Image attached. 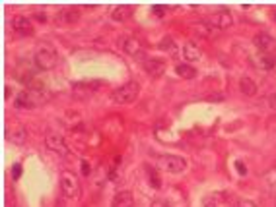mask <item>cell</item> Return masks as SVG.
<instances>
[{
    "mask_svg": "<svg viewBox=\"0 0 276 207\" xmlns=\"http://www.w3.org/2000/svg\"><path fill=\"white\" fill-rule=\"evenodd\" d=\"M33 62H35V66L39 70L47 72V70H53L54 66H57V62H59V54H57L53 45L43 43V45H39V47H37L35 54H33Z\"/></svg>",
    "mask_w": 276,
    "mask_h": 207,
    "instance_id": "1",
    "label": "cell"
},
{
    "mask_svg": "<svg viewBox=\"0 0 276 207\" xmlns=\"http://www.w3.org/2000/svg\"><path fill=\"white\" fill-rule=\"evenodd\" d=\"M138 93H140V86L136 81H126L111 93V101L115 105H131L136 101Z\"/></svg>",
    "mask_w": 276,
    "mask_h": 207,
    "instance_id": "2",
    "label": "cell"
},
{
    "mask_svg": "<svg viewBox=\"0 0 276 207\" xmlns=\"http://www.w3.org/2000/svg\"><path fill=\"white\" fill-rule=\"evenodd\" d=\"M61 190H63L64 198L68 199H76L80 196V180L78 176L70 171H64L63 176H61Z\"/></svg>",
    "mask_w": 276,
    "mask_h": 207,
    "instance_id": "3",
    "label": "cell"
},
{
    "mask_svg": "<svg viewBox=\"0 0 276 207\" xmlns=\"http://www.w3.org/2000/svg\"><path fill=\"white\" fill-rule=\"evenodd\" d=\"M158 167L160 169H163L165 173H173V174H177V173H183L185 169H187V161L183 159V157H179V155H160L158 157Z\"/></svg>",
    "mask_w": 276,
    "mask_h": 207,
    "instance_id": "4",
    "label": "cell"
},
{
    "mask_svg": "<svg viewBox=\"0 0 276 207\" xmlns=\"http://www.w3.org/2000/svg\"><path fill=\"white\" fill-rule=\"evenodd\" d=\"M99 86H101V81H98V79H94V81H76V84H72V97L78 99V101H86L98 91Z\"/></svg>",
    "mask_w": 276,
    "mask_h": 207,
    "instance_id": "5",
    "label": "cell"
},
{
    "mask_svg": "<svg viewBox=\"0 0 276 207\" xmlns=\"http://www.w3.org/2000/svg\"><path fill=\"white\" fill-rule=\"evenodd\" d=\"M45 146L49 147L53 153H59V155H68V147H66V141L64 138L59 134V132H47L45 136Z\"/></svg>",
    "mask_w": 276,
    "mask_h": 207,
    "instance_id": "6",
    "label": "cell"
},
{
    "mask_svg": "<svg viewBox=\"0 0 276 207\" xmlns=\"http://www.w3.org/2000/svg\"><path fill=\"white\" fill-rule=\"evenodd\" d=\"M119 45H121L123 52H126L128 56H140V54L144 52L142 41H140L138 37H134V35H125Z\"/></svg>",
    "mask_w": 276,
    "mask_h": 207,
    "instance_id": "7",
    "label": "cell"
},
{
    "mask_svg": "<svg viewBox=\"0 0 276 207\" xmlns=\"http://www.w3.org/2000/svg\"><path fill=\"white\" fill-rule=\"evenodd\" d=\"M253 43L257 47L261 54H276V39L268 33H257Z\"/></svg>",
    "mask_w": 276,
    "mask_h": 207,
    "instance_id": "8",
    "label": "cell"
},
{
    "mask_svg": "<svg viewBox=\"0 0 276 207\" xmlns=\"http://www.w3.org/2000/svg\"><path fill=\"white\" fill-rule=\"evenodd\" d=\"M206 24L216 27V29H228V27H232V24H233V16L228 10H220V12H214L212 16H208Z\"/></svg>",
    "mask_w": 276,
    "mask_h": 207,
    "instance_id": "9",
    "label": "cell"
},
{
    "mask_svg": "<svg viewBox=\"0 0 276 207\" xmlns=\"http://www.w3.org/2000/svg\"><path fill=\"white\" fill-rule=\"evenodd\" d=\"M41 93L39 91H31V89H26V91H22L18 93V99H16V107L18 109H33L37 105L41 103Z\"/></svg>",
    "mask_w": 276,
    "mask_h": 207,
    "instance_id": "10",
    "label": "cell"
},
{
    "mask_svg": "<svg viewBox=\"0 0 276 207\" xmlns=\"http://www.w3.org/2000/svg\"><path fill=\"white\" fill-rule=\"evenodd\" d=\"M144 70H146V74L150 78H160L161 74L165 72V60H161V58H148V60H144Z\"/></svg>",
    "mask_w": 276,
    "mask_h": 207,
    "instance_id": "11",
    "label": "cell"
},
{
    "mask_svg": "<svg viewBox=\"0 0 276 207\" xmlns=\"http://www.w3.org/2000/svg\"><path fill=\"white\" fill-rule=\"evenodd\" d=\"M12 27H14V31L18 35H33V26H31V19L26 16H16L12 19Z\"/></svg>",
    "mask_w": 276,
    "mask_h": 207,
    "instance_id": "12",
    "label": "cell"
},
{
    "mask_svg": "<svg viewBox=\"0 0 276 207\" xmlns=\"http://www.w3.org/2000/svg\"><path fill=\"white\" fill-rule=\"evenodd\" d=\"M133 14H134L133 6H131V4H123V6H117V8L111 12V19L117 22V24H125V22H128V19L133 17Z\"/></svg>",
    "mask_w": 276,
    "mask_h": 207,
    "instance_id": "13",
    "label": "cell"
},
{
    "mask_svg": "<svg viewBox=\"0 0 276 207\" xmlns=\"http://www.w3.org/2000/svg\"><path fill=\"white\" fill-rule=\"evenodd\" d=\"M57 19H59V22H63V24H76V22L80 19V10L72 8V6L63 8L59 14H57Z\"/></svg>",
    "mask_w": 276,
    "mask_h": 207,
    "instance_id": "14",
    "label": "cell"
},
{
    "mask_svg": "<svg viewBox=\"0 0 276 207\" xmlns=\"http://www.w3.org/2000/svg\"><path fill=\"white\" fill-rule=\"evenodd\" d=\"M111 207H134V198L133 194L128 190L117 192L113 201H111Z\"/></svg>",
    "mask_w": 276,
    "mask_h": 207,
    "instance_id": "15",
    "label": "cell"
},
{
    "mask_svg": "<svg viewBox=\"0 0 276 207\" xmlns=\"http://www.w3.org/2000/svg\"><path fill=\"white\" fill-rule=\"evenodd\" d=\"M183 56H185L189 62H196V60H200L203 52H200V49H198L195 43H191V41H189V43L183 45Z\"/></svg>",
    "mask_w": 276,
    "mask_h": 207,
    "instance_id": "16",
    "label": "cell"
},
{
    "mask_svg": "<svg viewBox=\"0 0 276 207\" xmlns=\"http://www.w3.org/2000/svg\"><path fill=\"white\" fill-rule=\"evenodd\" d=\"M240 89L245 97H253L257 93V84L251 78H247V76H243V78L240 79Z\"/></svg>",
    "mask_w": 276,
    "mask_h": 207,
    "instance_id": "17",
    "label": "cell"
},
{
    "mask_svg": "<svg viewBox=\"0 0 276 207\" xmlns=\"http://www.w3.org/2000/svg\"><path fill=\"white\" fill-rule=\"evenodd\" d=\"M263 180H265V186H267L268 194L276 196V167L268 169L267 173H265V176H263Z\"/></svg>",
    "mask_w": 276,
    "mask_h": 207,
    "instance_id": "18",
    "label": "cell"
},
{
    "mask_svg": "<svg viewBox=\"0 0 276 207\" xmlns=\"http://www.w3.org/2000/svg\"><path fill=\"white\" fill-rule=\"evenodd\" d=\"M6 138L12 139V143H16V146H24L27 139V130L24 128V126H18V128L14 130L12 134H8Z\"/></svg>",
    "mask_w": 276,
    "mask_h": 207,
    "instance_id": "19",
    "label": "cell"
},
{
    "mask_svg": "<svg viewBox=\"0 0 276 207\" xmlns=\"http://www.w3.org/2000/svg\"><path fill=\"white\" fill-rule=\"evenodd\" d=\"M175 72H177L179 78L183 79H193L196 76V70L191 66V64H177L175 66Z\"/></svg>",
    "mask_w": 276,
    "mask_h": 207,
    "instance_id": "20",
    "label": "cell"
},
{
    "mask_svg": "<svg viewBox=\"0 0 276 207\" xmlns=\"http://www.w3.org/2000/svg\"><path fill=\"white\" fill-rule=\"evenodd\" d=\"M160 49L161 51H170V54L173 56V58L179 54V49L175 47V43H173V39H171V37H163V39H161Z\"/></svg>",
    "mask_w": 276,
    "mask_h": 207,
    "instance_id": "21",
    "label": "cell"
},
{
    "mask_svg": "<svg viewBox=\"0 0 276 207\" xmlns=\"http://www.w3.org/2000/svg\"><path fill=\"white\" fill-rule=\"evenodd\" d=\"M276 66V54H261V68L272 70Z\"/></svg>",
    "mask_w": 276,
    "mask_h": 207,
    "instance_id": "22",
    "label": "cell"
},
{
    "mask_svg": "<svg viewBox=\"0 0 276 207\" xmlns=\"http://www.w3.org/2000/svg\"><path fill=\"white\" fill-rule=\"evenodd\" d=\"M146 171H148V180H150L152 186H154L156 190H158V188H161V180H160V176H158V173H156L154 169H150V167H148Z\"/></svg>",
    "mask_w": 276,
    "mask_h": 207,
    "instance_id": "23",
    "label": "cell"
},
{
    "mask_svg": "<svg viewBox=\"0 0 276 207\" xmlns=\"http://www.w3.org/2000/svg\"><path fill=\"white\" fill-rule=\"evenodd\" d=\"M20 176H22V164L16 163L14 167H12V178H14V180H18Z\"/></svg>",
    "mask_w": 276,
    "mask_h": 207,
    "instance_id": "24",
    "label": "cell"
},
{
    "mask_svg": "<svg viewBox=\"0 0 276 207\" xmlns=\"http://www.w3.org/2000/svg\"><path fill=\"white\" fill-rule=\"evenodd\" d=\"M168 10V6H161V4H156V6H152V12L156 14V16H163V12Z\"/></svg>",
    "mask_w": 276,
    "mask_h": 207,
    "instance_id": "25",
    "label": "cell"
},
{
    "mask_svg": "<svg viewBox=\"0 0 276 207\" xmlns=\"http://www.w3.org/2000/svg\"><path fill=\"white\" fill-rule=\"evenodd\" d=\"M237 207H257V203L251 201V199H240V201H237Z\"/></svg>",
    "mask_w": 276,
    "mask_h": 207,
    "instance_id": "26",
    "label": "cell"
},
{
    "mask_svg": "<svg viewBox=\"0 0 276 207\" xmlns=\"http://www.w3.org/2000/svg\"><path fill=\"white\" fill-rule=\"evenodd\" d=\"M235 169H237V173H240L241 176H245V174H247V169H245V164L241 163V161H235Z\"/></svg>",
    "mask_w": 276,
    "mask_h": 207,
    "instance_id": "27",
    "label": "cell"
},
{
    "mask_svg": "<svg viewBox=\"0 0 276 207\" xmlns=\"http://www.w3.org/2000/svg\"><path fill=\"white\" fill-rule=\"evenodd\" d=\"M268 107H270V109H272V111H276V91L274 93H270V95H268Z\"/></svg>",
    "mask_w": 276,
    "mask_h": 207,
    "instance_id": "28",
    "label": "cell"
},
{
    "mask_svg": "<svg viewBox=\"0 0 276 207\" xmlns=\"http://www.w3.org/2000/svg\"><path fill=\"white\" fill-rule=\"evenodd\" d=\"M89 173H91V167L88 164V161H82V174H84V176H89Z\"/></svg>",
    "mask_w": 276,
    "mask_h": 207,
    "instance_id": "29",
    "label": "cell"
},
{
    "mask_svg": "<svg viewBox=\"0 0 276 207\" xmlns=\"http://www.w3.org/2000/svg\"><path fill=\"white\" fill-rule=\"evenodd\" d=\"M152 207H170V205H168L165 201H154V203H152Z\"/></svg>",
    "mask_w": 276,
    "mask_h": 207,
    "instance_id": "30",
    "label": "cell"
},
{
    "mask_svg": "<svg viewBox=\"0 0 276 207\" xmlns=\"http://www.w3.org/2000/svg\"><path fill=\"white\" fill-rule=\"evenodd\" d=\"M205 207H216V205H214V203H210V201H208V203H205Z\"/></svg>",
    "mask_w": 276,
    "mask_h": 207,
    "instance_id": "31",
    "label": "cell"
}]
</instances>
